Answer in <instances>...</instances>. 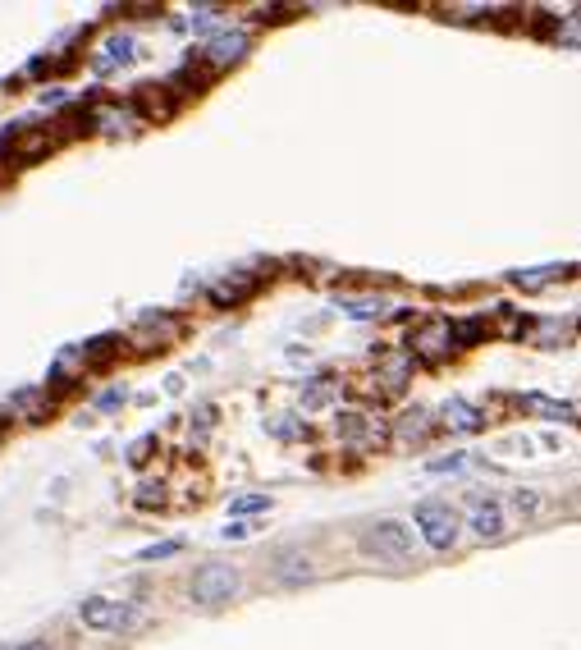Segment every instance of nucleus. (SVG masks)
I'll list each match as a JSON object with an SVG mask.
<instances>
[{
  "instance_id": "nucleus-15",
  "label": "nucleus",
  "mask_w": 581,
  "mask_h": 650,
  "mask_svg": "<svg viewBox=\"0 0 581 650\" xmlns=\"http://www.w3.org/2000/svg\"><path fill=\"white\" fill-rule=\"evenodd\" d=\"M129 115L124 110H97V129H106V133H129Z\"/></svg>"
},
{
  "instance_id": "nucleus-11",
  "label": "nucleus",
  "mask_w": 581,
  "mask_h": 650,
  "mask_svg": "<svg viewBox=\"0 0 581 650\" xmlns=\"http://www.w3.org/2000/svg\"><path fill=\"white\" fill-rule=\"evenodd\" d=\"M426 431H431V417H426L421 408H412V412H403L399 417L394 440H399V445H417V440H426Z\"/></svg>"
},
{
  "instance_id": "nucleus-23",
  "label": "nucleus",
  "mask_w": 581,
  "mask_h": 650,
  "mask_svg": "<svg viewBox=\"0 0 581 650\" xmlns=\"http://www.w3.org/2000/svg\"><path fill=\"white\" fill-rule=\"evenodd\" d=\"M179 550V541H165V545H151V550H142V559H165V554Z\"/></svg>"
},
{
  "instance_id": "nucleus-26",
  "label": "nucleus",
  "mask_w": 581,
  "mask_h": 650,
  "mask_svg": "<svg viewBox=\"0 0 581 650\" xmlns=\"http://www.w3.org/2000/svg\"><path fill=\"white\" fill-rule=\"evenodd\" d=\"M14 650H51L46 641H23V646H14Z\"/></svg>"
},
{
  "instance_id": "nucleus-19",
  "label": "nucleus",
  "mask_w": 581,
  "mask_h": 650,
  "mask_svg": "<svg viewBox=\"0 0 581 650\" xmlns=\"http://www.w3.org/2000/svg\"><path fill=\"white\" fill-rule=\"evenodd\" d=\"M513 509H517V513H536V509H540L536 490H517V495H513Z\"/></svg>"
},
{
  "instance_id": "nucleus-13",
  "label": "nucleus",
  "mask_w": 581,
  "mask_h": 650,
  "mask_svg": "<svg viewBox=\"0 0 581 650\" xmlns=\"http://www.w3.org/2000/svg\"><path fill=\"white\" fill-rule=\"evenodd\" d=\"M554 42L559 46H581V14H568V19L554 23Z\"/></svg>"
},
{
  "instance_id": "nucleus-1",
  "label": "nucleus",
  "mask_w": 581,
  "mask_h": 650,
  "mask_svg": "<svg viewBox=\"0 0 581 650\" xmlns=\"http://www.w3.org/2000/svg\"><path fill=\"white\" fill-rule=\"evenodd\" d=\"M357 545H362V554H371V559L408 564L412 554H417V531H412L408 522H399V518H376L362 536H357Z\"/></svg>"
},
{
  "instance_id": "nucleus-14",
  "label": "nucleus",
  "mask_w": 581,
  "mask_h": 650,
  "mask_svg": "<svg viewBox=\"0 0 581 650\" xmlns=\"http://www.w3.org/2000/svg\"><path fill=\"white\" fill-rule=\"evenodd\" d=\"M248 289H252V280H225V284H216V289H211V298H216V303H238Z\"/></svg>"
},
{
  "instance_id": "nucleus-22",
  "label": "nucleus",
  "mask_w": 581,
  "mask_h": 650,
  "mask_svg": "<svg viewBox=\"0 0 581 650\" xmlns=\"http://www.w3.org/2000/svg\"><path fill=\"white\" fill-rule=\"evenodd\" d=\"M220 536H225V541H243V536H252V527H248V522H229Z\"/></svg>"
},
{
  "instance_id": "nucleus-21",
  "label": "nucleus",
  "mask_w": 581,
  "mask_h": 650,
  "mask_svg": "<svg viewBox=\"0 0 581 650\" xmlns=\"http://www.w3.org/2000/svg\"><path fill=\"white\" fill-rule=\"evenodd\" d=\"M348 312H353V316H362V321H366V316H380V303H371V298H362V303H348Z\"/></svg>"
},
{
  "instance_id": "nucleus-8",
  "label": "nucleus",
  "mask_w": 581,
  "mask_h": 650,
  "mask_svg": "<svg viewBox=\"0 0 581 650\" xmlns=\"http://www.w3.org/2000/svg\"><path fill=\"white\" fill-rule=\"evenodd\" d=\"M206 65H234V60H243L248 55V33L243 28H229V33H216L211 42H206Z\"/></svg>"
},
{
  "instance_id": "nucleus-9",
  "label": "nucleus",
  "mask_w": 581,
  "mask_h": 650,
  "mask_svg": "<svg viewBox=\"0 0 581 650\" xmlns=\"http://www.w3.org/2000/svg\"><path fill=\"white\" fill-rule=\"evenodd\" d=\"M133 51H138V42H133L129 33H115V37H106V42H101V51H97V69H101V74H110V69L129 65V60H133Z\"/></svg>"
},
{
  "instance_id": "nucleus-2",
  "label": "nucleus",
  "mask_w": 581,
  "mask_h": 650,
  "mask_svg": "<svg viewBox=\"0 0 581 650\" xmlns=\"http://www.w3.org/2000/svg\"><path fill=\"white\" fill-rule=\"evenodd\" d=\"M238 586H243V573H238L234 564H202L193 577H188V596H193V605L202 609H220L229 605V600L238 596Z\"/></svg>"
},
{
  "instance_id": "nucleus-3",
  "label": "nucleus",
  "mask_w": 581,
  "mask_h": 650,
  "mask_svg": "<svg viewBox=\"0 0 581 650\" xmlns=\"http://www.w3.org/2000/svg\"><path fill=\"white\" fill-rule=\"evenodd\" d=\"M142 618V609L133 600H115V596H87L78 605V623L87 632H129Z\"/></svg>"
},
{
  "instance_id": "nucleus-4",
  "label": "nucleus",
  "mask_w": 581,
  "mask_h": 650,
  "mask_svg": "<svg viewBox=\"0 0 581 650\" xmlns=\"http://www.w3.org/2000/svg\"><path fill=\"white\" fill-rule=\"evenodd\" d=\"M412 522H417L421 541L431 545V550H453V545H458V531H463L458 509H449L444 499H426V504H417V509H412Z\"/></svg>"
},
{
  "instance_id": "nucleus-16",
  "label": "nucleus",
  "mask_w": 581,
  "mask_h": 650,
  "mask_svg": "<svg viewBox=\"0 0 581 650\" xmlns=\"http://www.w3.org/2000/svg\"><path fill=\"white\" fill-rule=\"evenodd\" d=\"M531 408L545 412V417H559V422H572V408L568 403H549V399H531Z\"/></svg>"
},
{
  "instance_id": "nucleus-20",
  "label": "nucleus",
  "mask_w": 581,
  "mask_h": 650,
  "mask_svg": "<svg viewBox=\"0 0 581 650\" xmlns=\"http://www.w3.org/2000/svg\"><path fill=\"white\" fill-rule=\"evenodd\" d=\"M257 509H270L266 495H248V499H238V504H234V513H257Z\"/></svg>"
},
{
  "instance_id": "nucleus-10",
  "label": "nucleus",
  "mask_w": 581,
  "mask_h": 650,
  "mask_svg": "<svg viewBox=\"0 0 581 650\" xmlns=\"http://www.w3.org/2000/svg\"><path fill=\"white\" fill-rule=\"evenodd\" d=\"M444 426H449V431L472 435V431H481V426H485V412L472 408L467 399H449V403H444Z\"/></svg>"
},
{
  "instance_id": "nucleus-12",
  "label": "nucleus",
  "mask_w": 581,
  "mask_h": 650,
  "mask_svg": "<svg viewBox=\"0 0 581 650\" xmlns=\"http://www.w3.org/2000/svg\"><path fill=\"white\" fill-rule=\"evenodd\" d=\"M563 275H568V266H536V271H513V284L517 289H527V293H536V289H545V284L563 280Z\"/></svg>"
},
{
  "instance_id": "nucleus-17",
  "label": "nucleus",
  "mask_w": 581,
  "mask_h": 650,
  "mask_svg": "<svg viewBox=\"0 0 581 650\" xmlns=\"http://www.w3.org/2000/svg\"><path fill=\"white\" fill-rule=\"evenodd\" d=\"M403 376H408V358L385 362V380H389V390H403Z\"/></svg>"
},
{
  "instance_id": "nucleus-5",
  "label": "nucleus",
  "mask_w": 581,
  "mask_h": 650,
  "mask_svg": "<svg viewBox=\"0 0 581 650\" xmlns=\"http://www.w3.org/2000/svg\"><path fill=\"white\" fill-rule=\"evenodd\" d=\"M467 531H472L476 541L495 545L508 536V522H504V504L490 495H472L467 499Z\"/></svg>"
},
{
  "instance_id": "nucleus-24",
  "label": "nucleus",
  "mask_w": 581,
  "mask_h": 650,
  "mask_svg": "<svg viewBox=\"0 0 581 650\" xmlns=\"http://www.w3.org/2000/svg\"><path fill=\"white\" fill-rule=\"evenodd\" d=\"M458 467H463V454H449L440 463H431V472H458Z\"/></svg>"
},
{
  "instance_id": "nucleus-6",
  "label": "nucleus",
  "mask_w": 581,
  "mask_h": 650,
  "mask_svg": "<svg viewBox=\"0 0 581 650\" xmlns=\"http://www.w3.org/2000/svg\"><path fill=\"white\" fill-rule=\"evenodd\" d=\"M270 568H275V582L280 586H302V582H312L316 577V559L307 550H298V545H289V550L275 554Z\"/></svg>"
},
{
  "instance_id": "nucleus-18",
  "label": "nucleus",
  "mask_w": 581,
  "mask_h": 650,
  "mask_svg": "<svg viewBox=\"0 0 581 650\" xmlns=\"http://www.w3.org/2000/svg\"><path fill=\"white\" fill-rule=\"evenodd\" d=\"M568 335H572V325H559V321H545V325H540V344H545V339H559V344H563Z\"/></svg>"
},
{
  "instance_id": "nucleus-7",
  "label": "nucleus",
  "mask_w": 581,
  "mask_h": 650,
  "mask_svg": "<svg viewBox=\"0 0 581 650\" xmlns=\"http://www.w3.org/2000/svg\"><path fill=\"white\" fill-rule=\"evenodd\" d=\"M453 344H458V335H453L449 321H426L417 335H412V348L426 353V358H444V353H453Z\"/></svg>"
},
{
  "instance_id": "nucleus-25",
  "label": "nucleus",
  "mask_w": 581,
  "mask_h": 650,
  "mask_svg": "<svg viewBox=\"0 0 581 650\" xmlns=\"http://www.w3.org/2000/svg\"><path fill=\"white\" fill-rule=\"evenodd\" d=\"M330 399V390H325V380H321V390H307V408H316V403Z\"/></svg>"
}]
</instances>
